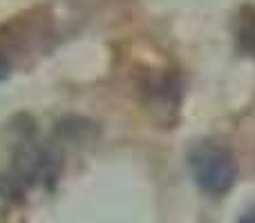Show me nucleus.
I'll list each match as a JSON object with an SVG mask.
<instances>
[{"label": "nucleus", "instance_id": "obj_1", "mask_svg": "<svg viewBox=\"0 0 255 223\" xmlns=\"http://www.w3.org/2000/svg\"><path fill=\"white\" fill-rule=\"evenodd\" d=\"M193 176L202 190L211 194H224L235 185L240 174L238 158L220 145H202L190 156Z\"/></svg>", "mask_w": 255, "mask_h": 223}, {"label": "nucleus", "instance_id": "obj_2", "mask_svg": "<svg viewBox=\"0 0 255 223\" xmlns=\"http://www.w3.org/2000/svg\"><path fill=\"white\" fill-rule=\"evenodd\" d=\"M238 38H240V45H242L244 52L255 58V7L242 9L240 27H238Z\"/></svg>", "mask_w": 255, "mask_h": 223}, {"label": "nucleus", "instance_id": "obj_3", "mask_svg": "<svg viewBox=\"0 0 255 223\" xmlns=\"http://www.w3.org/2000/svg\"><path fill=\"white\" fill-rule=\"evenodd\" d=\"M9 70H11V67H9V61L4 58V54L0 52V80L7 78V76H9Z\"/></svg>", "mask_w": 255, "mask_h": 223}, {"label": "nucleus", "instance_id": "obj_4", "mask_svg": "<svg viewBox=\"0 0 255 223\" xmlns=\"http://www.w3.org/2000/svg\"><path fill=\"white\" fill-rule=\"evenodd\" d=\"M238 223H255V208H253V210H249L247 215L240 217V221H238Z\"/></svg>", "mask_w": 255, "mask_h": 223}]
</instances>
